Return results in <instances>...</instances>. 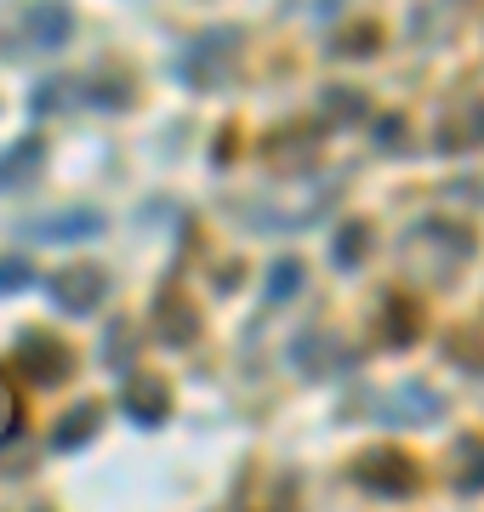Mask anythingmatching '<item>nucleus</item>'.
I'll use <instances>...</instances> for the list:
<instances>
[{
	"instance_id": "f257e3e1",
	"label": "nucleus",
	"mask_w": 484,
	"mask_h": 512,
	"mask_svg": "<svg viewBox=\"0 0 484 512\" xmlns=\"http://www.w3.org/2000/svg\"><path fill=\"white\" fill-rule=\"evenodd\" d=\"M467 262H473V234L462 222L428 217L405 234V274L422 279V285H445L450 274H462Z\"/></svg>"
},
{
	"instance_id": "f03ea898",
	"label": "nucleus",
	"mask_w": 484,
	"mask_h": 512,
	"mask_svg": "<svg viewBox=\"0 0 484 512\" xmlns=\"http://www.w3.org/2000/svg\"><path fill=\"white\" fill-rule=\"evenodd\" d=\"M234 57H240V29H211V35H200L177 57V74L194 92H211V86H223L234 74Z\"/></svg>"
},
{
	"instance_id": "7ed1b4c3",
	"label": "nucleus",
	"mask_w": 484,
	"mask_h": 512,
	"mask_svg": "<svg viewBox=\"0 0 484 512\" xmlns=\"http://www.w3.org/2000/svg\"><path fill=\"white\" fill-rule=\"evenodd\" d=\"M18 370L35 387H63L69 382V370H75V348H69L63 336H52V330H23Z\"/></svg>"
},
{
	"instance_id": "20e7f679",
	"label": "nucleus",
	"mask_w": 484,
	"mask_h": 512,
	"mask_svg": "<svg viewBox=\"0 0 484 512\" xmlns=\"http://www.w3.org/2000/svg\"><path fill=\"white\" fill-rule=\"evenodd\" d=\"M354 478L365 484L371 495H410L422 478H416V461L405 450H393V444H376L365 456L354 461Z\"/></svg>"
},
{
	"instance_id": "39448f33",
	"label": "nucleus",
	"mask_w": 484,
	"mask_h": 512,
	"mask_svg": "<svg viewBox=\"0 0 484 512\" xmlns=\"http://www.w3.org/2000/svg\"><path fill=\"white\" fill-rule=\"evenodd\" d=\"M103 296H109V274L97 262H75V268L52 274V302L63 313H92Z\"/></svg>"
},
{
	"instance_id": "423d86ee",
	"label": "nucleus",
	"mask_w": 484,
	"mask_h": 512,
	"mask_svg": "<svg viewBox=\"0 0 484 512\" xmlns=\"http://www.w3.org/2000/svg\"><path fill=\"white\" fill-rule=\"evenodd\" d=\"M154 336H160L166 348H188V342L200 336V308H194L183 291H166L154 302Z\"/></svg>"
},
{
	"instance_id": "0eeeda50",
	"label": "nucleus",
	"mask_w": 484,
	"mask_h": 512,
	"mask_svg": "<svg viewBox=\"0 0 484 512\" xmlns=\"http://www.w3.org/2000/svg\"><path fill=\"white\" fill-rule=\"evenodd\" d=\"M120 404H126V416H137V421H166V410H171V393H166V382L160 376H131L126 382V393H120Z\"/></svg>"
},
{
	"instance_id": "6e6552de",
	"label": "nucleus",
	"mask_w": 484,
	"mask_h": 512,
	"mask_svg": "<svg viewBox=\"0 0 484 512\" xmlns=\"http://www.w3.org/2000/svg\"><path fill=\"white\" fill-rule=\"evenodd\" d=\"M69 29H75V23H69V6H63V0H46V6H35V12H29L23 40H29V46H40V52H52V46H63V40H69Z\"/></svg>"
},
{
	"instance_id": "1a4fd4ad",
	"label": "nucleus",
	"mask_w": 484,
	"mask_h": 512,
	"mask_svg": "<svg viewBox=\"0 0 484 512\" xmlns=\"http://www.w3.org/2000/svg\"><path fill=\"white\" fill-rule=\"evenodd\" d=\"M382 342H388V348H410V342H416V330H422V308H416V302H405V291H393L388 302H382Z\"/></svg>"
},
{
	"instance_id": "9d476101",
	"label": "nucleus",
	"mask_w": 484,
	"mask_h": 512,
	"mask_svg": "<svg viewBox=\"0 0 484 512\" xmlns=\"http://www.w3.org/2000/svg\"><path fill=\"white\" fill-rule=\"evenodd\" d=\"M40 165H46V143H40V137L12 143L0 154V188H18V183H29V177H40Z\"/></svg>"
},
{
	"instance_id": "9b49d317",
	"label": "nucleus",
	"mask_w": 484,
	"mask_h": 512,
	"mask_svg": "<svg viewBox=\"0 0 484 512\" xmlns=\"http://www.w3.org/2000/svg\"><path fill=\"white\" fill-rule=\"evenodd\" d=\"M86 97H92L97 109H109V114H114V109H126L131 97H137V86H131L126 74H114V69H97L92 80H86Z\"/></svg>"
},
{
	"instance_id": "f8f14e48",
	"label": "nucleus",
	"mask_w": 484,
	"mask_h": 512,
	"mask_svg": "<svg viewBox=\"0 0 484 512\" xmlns=\"http://www.w3.org/2000/svg\"><path fill=\"white\" fill-rule=\"evenodd\" d=\"M97 421H103V410H97V404H80V410H69V416L57 421L52 444H57V450H75V444H86L97 433Z\"/></svg>"
},
{
	"instance_id": "ddd939ff",
	"label": "nucleus",
	"mask_w": 484,
	"mask_h": 512,
	"mask_svg": "<svg viewBox=\"0 0 484 512\" xmlns=\"http://www.w3.org/2000/svg\"><path fill=\"white\" fill-rule=\"evenodd\" d=\"M456 484L462 490H484V439L479 433H462L456 439Z\"/></svg>"
},
{
	"instance_id": "4468645a",
	"label": "nucleus",
	"mask_w": 484,
	"mask_h": 512,
	"mask_svg": "<svg viewBox=\"0 0 484 512\" xmlns=\"http://www.w3.org/2000/svg\"><path fill=\"white\" fill-rule=\"evenodd\" d=\"M97 228H103V217H97V211H69V217L35 222L29 234H40V239H75V234H97Z\"/></svg>"
},
{
	"instance_id": "2eb2a0df",
	"label": "nucleus",
	"mask_w": 484,
	"mask_h": 512,
	"mask_svg": "<svg viewBox=\"0 0 484 512\" xmlns=\"http://www.w3.org/2000/svg\"><path fill=\"white\" fill-rule=\"evenodd\" d=\"M365 256H371V228H365V222H348V228L336 234V251H331V262H336V268H359Z\"/></svg>"
},
{
	"instance_id": "dca6fc26",
	"label": "nucleus",
	"mask_w": 484,
	"mask_h": 512,
	"mask_svg": "<svg viewBox=\"0 0 484 512\" xmlns=\"http://www.w3.org/2000/svg\"><path fill=\"white\" fill-rule=\"evenodd\" d=\"M297 365H302V370H314V376H319V370L342 365V353H336V342H331V336H325V330H319V336H314V330H308V336H302V342H297Z\"/></svg>"
},
{
	"instance_id": "f3484780",
	"label": "nucleus",
	"mask_w": 484,
	"mask_h": 512,
	"mask_svg": "<svg viewBox=\"0 0 484 512\" xmlns=\"http://www.w3.org/2000/svg\"><path fill=\"white\" fill-rule=\"evenodd\" d=\"M393 410H399V416H416V421H433L439 416V399H433L428 387H399V393H393Z\"/></svg>"
},
{
	"instance_id": "a211bd4d",
	"label": "nucleus",
	"mask_w": 484,
	"mask_h": 512,
	"mask_svg": "<svg viewBox=\"0 0 484 512\" xmlns=\"http://www.w3.org/2000/svg\"><path fill=\"white\" fill-rule=\"evenodd\" d=\"M450 143H484V103H473V109H462V126H445V148Z\"/></svg>"
},
{
	"instance_id": "6ab92c4d",
	"label": "nucleus",
	"mask_w": 484,
	"mask_h": 512,
	"mask_svg": "<svg viewBox=\"0 0 484 512\" xmlns=\"http://www.w3.org/2000/svg\"><path fill=\"white\" fill-rule=\"evenodd\" d=\"M325 103H331V120H359V114H365V97L342 92V86H336V92H325Z\"/></svg>"
},
{
	"instance_id": "aec40b11",
	"label": "nucleus",
	"mask_w": 484,
	"mask_h": 512,
	"mask_svg": "<svg viewBox=\"0 0 484 512\" xmlns=\"http://www.w3.org/2000/svg\"><path fill=\"white\" fill-rule=\"evenodd\" d=\"M376 40H382V35H376V23H365V29H359V23H354L348 35L336 40V52H371Z\"/></svg>"
},
{
	"instance_id": "412c9836",
	"label": "nucleus",
	"mask_w": 484,
	"mask_h": 512,
	"mask_svg": "<svg viewBox=\"0 0 484 512\" xmlns=\"http://www.w3.org/2000/svg\"><path fill=\"white\" fill-rule=\"evenodd\" d=\"M297 279H302L297 262H280V268H274V291H268V296H274V302H285V296L297 291Z\"/></svg>"
},
{
	"instance_id": "4be33fe9",
	"label": "nucleus",
	"mask_w": 484,
	"mask_h": 512,
	"mask_svg": "<svg viewBox=\"0 0 484 512\" xmlns=\"http://www.w3.org/2000/svg\"><path fill=\"white\" fill-rule=\"evenodd\" d=\"M12 421H18V399H12V393H6V387H0V439H6V433H12Z\"/></svg>"
},
{
	"instance_id": "5701e85b",
	"label": "nucleus",
	"mask_w": 484,
	"mask_h": 512,
	"mask_svg": "<svg viewBox=\"0 0 484 512\" xmlns=\"http://www.w3.org/2000/svg\"><path fill=\"white\" fill-rule=\"evenodd\" d=\"M23 279H29L23 262H0V285H23Z\"/></svg>"
}]
</instances>
